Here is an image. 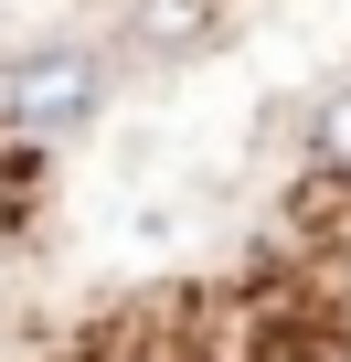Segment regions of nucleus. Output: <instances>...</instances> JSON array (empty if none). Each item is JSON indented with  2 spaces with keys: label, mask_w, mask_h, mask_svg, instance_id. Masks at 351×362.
<instances>
[{
  "label": "nucleus",
  "mask_w": 351,
  "mask_h": 362,
  "mask_svg": "<svg viewBox=\"0 0 351 362\" xmlns=\"http://www.w3.org/2000/svg\"><path fill=\"white\" fill-rule=\"evenodd\" d=\"M96 107H107V64L85 43H43V54H22L11 75H0V117H11L22 139H75Z\"/></svg>",
  "instance_id": "f257e3e1"
},
{
  "label": "nucleus",
  "mask_w": 351,
  "mask_h": 362,
  "mask_svg": "<svg viewBox=\"0 0 351 362\" xmlns=\"http://www.w3.org/2000/svg\"><path fill=\"white\" fill-rule=\"evenodd\" d=\"M309 160H319V170H340V181H351V86H340V96H330V107H319V128H309Z\"/></svg>",
  "instance_id": "f03ea898"
},
{
  "label": "nucleus",
  "mask_w": 351,
  "mask_h": 362,
  "mask_svg": "<svg viewBox=\"0 0 351 362\" xmlns=\"http://www.w3.org/2000/svg\"><path fill=\"white\" fill-rule=\"evenodd\" d=\"M138 11V33H160V43H192L203 22H213V0H128Z\"/></svg>",
  "instance_id": "7ed1b4c3"
}]
</instances>
